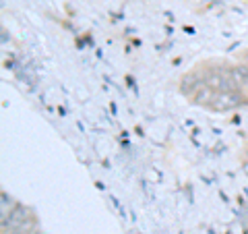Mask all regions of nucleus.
I'll use <instances>...</instances> for the list:
<instances>
[{"instance_id": "nucleus-1", "label": "nucleus", "mask_w": 248, "mask_h": 234, "mask_svg": "<svg viewBox=\"0 0 248 234\" xmlns=\"http://www.w3.org/2000/svg\"><path fill=\"white\" fill-rule=\"evenodd\" d=\"M29 228H33V217H31L29 209L25 205H13V209L9 214L2 217V230L4 232H13V234H19V232H25Z\"/></svg>"}, {"instance_id": "nucleus-2", "label": "nucleus", "mask_w": 248, "mask_h": 234, "mask_svg": "<svg viewBox=\"0 0 248 234\" xmlns=\"http://www.w3.org/2000/svg\"><path fill=\"white\" fill-rule=\"evenodd\" d=\"M207 85H211L215 91H236L238 89V83L234 81V77L230 75V68H211L205 79H203Z\"/></svg>"}, {"instance_id": "nucleus-3", "label": "nucleus", "mask_w": 248, "mask_h": 234, "mask_svg": "<svg viewBox=\"0 0 248 234\" xmlns=\"http://www.w3.org/2000/svg\"><path fill=\"white\" fill-rule=\"evenodd\" d=\"M240 104H244L242 93H238V91H217L215 98L211 100V104H209V108H213L215 112H230V110H234V108H238Z\"/></svg>"}, {"instance_id": "nucleus-4", "label": "nucleus", "mask_w": 248, "mask_h": 234, "mask_svg": "<svg viewBox=\"0 0 248 234\" xmlns=\"http://www.w3.org/2000/svg\"><path fill=\"white\" fill-rule=\"evenodd\" d=\"M215 89L211 87V85H201V87H199V91L195 93V104H199V106H209V104H211V100L215 98Z\"/></svg>"}, {"instance_id": "nucleus-5", "label": "nucleus", "mask_w": 248, "mask_h": 234, "mask_svg": "<svg viewBox=\"0 0 248 234\" xmlns=\"http://www.w3.org/2000/svg\"><path fill=\"white\" fill-rule=\"evenodd\" d=\"M201 85H205V81H201L197 75H186L184 79H182V87H180V89H182L184 96H190V93L195 96Z\"/></svg>"}, {"instance_id": "nucleus-6", "label": "nucleus", "mask_w": 248, "mask_h": 234, "mask_svg": "<svg viewBox=\"0 0 248 234\" xmlns=\"http://www.w3.org/2000/svg\"><path fill=\"white\" fill-rule=\"evenodd\" d=\"M230 75L234 77V81L238 85H248V67H244V65L230 67Z\"/></svg>"}, {"instance_id": "nucleus-7", "label": "nucleus", "mask_w": 248, "mask_h": 234, "mask_svg": "<svg viewBox=\"0 0 248 234\" xmlns=\"http://www.w3.org/2000/svg\"><path fill=\"white\" fill-rule=\"evenodd\" d=\"M19 234H42L37 228H29V230H25V232H19Z\"/></svg>"}, {"instance_id": "nucleus-8", "label": "nucleus", "mask_w": 248, "mask_h": 234, "mask_svg": "<svg viewBox=\"0 0 248 234\" xmlns=\"http://www.w3.org/2000/svg\"><path fill=\"white\" fill-rule=\"evenodd\" d=\"M244 172H246V174H248V162H246V164H244Z\"/></svg>"}]
</instances>
